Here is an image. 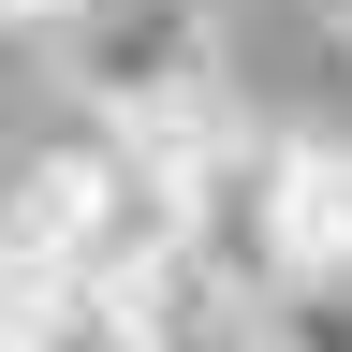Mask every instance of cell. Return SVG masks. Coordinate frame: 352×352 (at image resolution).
Instances as JSON below:
<instances>
[{"label":"cell","instance_id":"obj_2","mask_svg":"<svg viewBox=\"0 0 352 352\" xmlns=\"http://www.w3.org/2000/svg\"><path fill=\"white\" fill-rule=\"evenodd\" d=\"M88 0H0V44H74Z\"/></svg>","mask_w":352,"mask_h":352},{"label":"cell","instance_id":"obj_1","mask_svg":"<svg viewBox=\"0 0 352 352\" xmlns=\"http://www.w3.org/2000/svg\"><path fill=\"white\" fill-rule=\"evenodd\" d=\"M59 74H74V103L88 132H191L220 103V44H206V0H88L74 44H59Z\"/></svg>","mask_w":352,"mask_h":352},{"label":"cell","instance_id":"obj_4","mask_svg":"<svg viewBox=\"0 0 352 352\" xmlns=\"http://www.w3.org/2000/svg\"><path fill=\"white\" fill-rule=\"evenodd\" d=\"M338 30H352V15H338Z\"/></svg>","mask_w":352,"mask_h":352},{"label":"cell","instance_id":"obj_3","mask_svg":"<svg viewBox=\"0 0 352 352\" xmlns=\"http://www.w3.org/2000/svg\"><path fill=\"white\" fill-rule=\"evenodd\" d=\"M338 15H352V0H338Z\"/></svg>","mask_w":352,"mask_h":352}]
</instances>
